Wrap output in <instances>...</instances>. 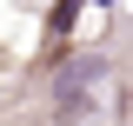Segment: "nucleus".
Instances as JSON below:
<instances>
[{
	"label": "nucleus",
	"instance_id": "obj_1",
	"mask_svg": "<svg viewBox=\"0 0 133 126\" xmlns=\"http://www.w3.org/2000/svg\"><path fill=\"white\" fill-rule=\"evenodd\" d=\"M53 120H60V126L93 120V86H53Z\"/></svg>",
	"mask_w": 133,
	"mask_h": 126
},
{
	"label": "nucleus",
	"instance_id": "obj_2",
	"mask_svg": "<svg viewBox=\"0 0 133 126\" xmlns=\"http://www.w3.org/2000/svg\"><path fill=\"white\" fill-rule=\"evenodd\" d=\"M100 80H107V60H100V53H80V60L60 66V80H53V86H100Z\"/></svg>",
	"mask_w": 133,
	"mask_h": 126
}]
</instances>
